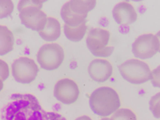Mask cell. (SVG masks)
I'll list each match as a JSON object with an SVG mask.
<instances>
[{
	"mask_svg": "<svg viewBox=\"0 0 160 120\" xmlns=\"http://www.w3.org/2000/svg\"><path fill=\"white\" fill-rule=\"evenodd\" d=\"M45 111L37 98L30 93H15L3 108V120H43Z\"/></svg>",
	"mask_w": 160,
	"mask_h": 120,
	"instance_id": "1",
	"label": "cell"
},
{
	"mask_svg": "<svg viewBox=\"0 0 160 120\" xmlns=\"http://www.w3.org/2000/svg\"><path fill=\"white\" fill-rule=\"evenodd\" d=\"M89 106L92 112L101 118L110 117L121 108V98L111 86H99L90 94Z\"/></svg>",
	"mask_w": 160,
	"mask_h": 120,
	"instance_id": "2",
	"label": "cell"
},
{
	"mask_svg": "<svg viewBox=\"0 0 160 120\" xmlns=\"http://www.w3.org/2000/svg\"><path fill=\"white\" fill-rule=\"evenodd\" d=\"M119 72L124 81L132 85H142L151 80L152 69L146 62L129 59L119 65Z\"/></svg>",
	"mask_w": 160,
	"mask_h": 120,
	"instance_id": "3",
	"label": "cell"
},
{
	"mask_svg": "<svg viewBox=\"0 0 160 120\" xmlns=\"http://www.w3.org/2000/svg\"><path fill=\"white\" fill-rule=\"evenodd\" d=\"M65 61V50L56 42H48L37 52V63L47 71L58 69Z\"/></svg>",
	"mask_w": 160,
	"mask_h": 120,
	"instance_id": "4",
	"label": "cell"
},
{
	"mask_svg": "<svg viewBox=\"0 0 160 120\" xmlns=\"http://www.w3.org/2000/svg\"><path fill=\"white\" fill-rule=\"evenodd\" d=\"M39 70V64L29 57L16 59L11 67V73L15 81L23 85H28L35 81Z\"/></svg>",
	"mask_w": 160,
	"mask_h": 120,
	"instance_id": "5",
	"label": "cell"
},
{
	"mask_svg": "<svg viewBox=\"0 0 160 120\" xmlns=\"http://www.w3.org/2000/svg\"><path fill=\"white\" fill-rule=\"evenodd\" d=\"M159 40L155 34L147 33L137 37L131 45L134 57L139 60H148L159 53Z\"/></svg>",
	"mask_w": 160,
	"mask_h": 120,
	"instance_id": "6",
	"label": "cell"
},
{
	"mask_svg": "<svg viewBox=\"0 0 160 120\" xmlns=\"http://www.w3.org/2000/svg\"><path fill=\"white\" fill-rule=\"evenodd\" d=\"M53 95L58 102L64 105H72L78 100L80 89L72 79L63 78L54 85Z\"/></svg>",
	"mask_w": 160,
	"mask_h": 120,
	"instance_id": "7",
	"label": "cell"
},
{
	"mask_svg": "<svg viewBox=\"0 0 160 120\" xmlns=\"http://www.w3.org/2000/svg\"><path fill=\"white\" fill-rule=\"evenodd\" d=\"M18 13L21 23L26 28L38 33L43 30L48 19V15L40 8H26Z\"/></svg>",
	"mask_w": 160,
	"mask_h": 120,
	"instance_id": "8",
	"label": "cell"
},
{
	"mask_svg": "<svg viewBox=\"0 0 160 120\" xmlns=\"http://www.w3.org/2000/svg\"><path fill=\"white\" fill-rule=\"evenodd\" d=\"M114 20L119 25L128 26L136 22L138 13L129 1H121L114 6L112 10Z\"/></svg>",
	"mask_w": 160,
	"mask_h": 120,
	"instance_id": "9",
	"label": "cell"
},
{
	"mask_svg": "<svg viewBox=\"0 0 160 120\" xmlns=\"http://www.w3.org/2000/svg\"><path fill=\"white\" fill-rule=\"evenodd\" d=\"M111 34L104 28H92L86 35V45L89 51L95 54L108 46Z\"/></svg>",
	"mask_w": 160,
	"mask_h": 120,
	"instance_id": "10",
	"label": "cell"
},
{
	"mask_svg": "<svg viewBox=\"0 0 160 120\" xmlns=\"http://www.w3.org/2000/svg\"><path fill=\"white\" fill-rule=\"evenodd\" d=\"M88 74L94 82L104 83L111 78L113 65L105 59H95L88 65Z\"/></svg>",
	"mask_w": 160,
	"mask_h": 120,
	"instance_id": "11",
	"label": "cell"
},
{
	"mask_svg": "<svg viewBox=\"0 0 160 120\" xmlns=\"http://www.w3.org/2000/svg\"><path fill=\"white\" fill-rule=\"evenodd\" d=\"M62 33V27L60 21L52 16H48V22L42 31L39 32V36L47 42H54L57 40Z\"/></svg>",
	"mask_w": 160,
	"mask_h": 120,
	"instance_id": "12",
	"label": "cell"
},
{
	"mask_svg": "<svg viewBox=\"0 0 160 120\" xmlns=\"http://www.w3.org/2000/svg\"><path fill=\"white\" fill-rule=\"evenodd\" d=\"M60 15H61V17L64 21L65 25H68V26L74 27V26H78V25L87 23L88 16L78 15V14L72 12L68 2L63 4L61 11H60Z\"/></svg>",
	"mask_w": 160,
	"mask_h": 120,
	"instance_id": "13",
	"label": "cell"
},
{
	"mask_svg": "<svg viewBox=\"0 0 160 120\" xmlns=\"http://www.w3.org/2000/svg\"><path fill=\"white\" fill-rule=\"evenodd\" d=\"M15 46L14 33L7 26L0 24V56L12 52Z\"/></svg>",
	"mask_w": 160,
	"mask_h": 120,
	"instance_id": "14",
	"label": "cell"
},
{
	"mask_svg": "<svg viewBox=\"0 0 160 120\" xmlns=\"http://www.w3.org/2000/svg\"><path fill=\"white\" fill-rule=\"evenodd\" d=\"M63 32L65 37L72 42H79L81 41L87 35L88 33V26L87 23L78 25V26H68L65 25L63 26Z\"/></svg>",
	"mask_w": 160,
	"mask_h": 120,
	"instance_id": "15",
	"label": "cell"
},
{
	"mask_svg": "<svg viewBox=\"0 0 160 120\" xmlns=\"http://www.w3.org/2000/svg\"><path fill=\"white\" fill-rule=\"evenodd\" d=\"M68 3L72 12L82 16H88L97 6L96 0H70Z\"/></svg>",
	"mask_w": 160,
	"mask_h": 120,
	"instance_id": "16",
	"label": "cell"
},
{
	"mask_svg": "<svg viewBox=\"0 0 160 120\" xmlns=\"http://www.w3.org/2000/svg\"><path fill=\"white\" fill-rule=\"evenodd\" d=\"M109 120H137V116L130 108H120L109 117Z\"/></svg>",
	"mask_w": 160,
	"mask_h": 120,
	"instance_id": "17",
	"label": "cell"
},
{
	"mask_svg": "<svg viewBox=\"0 0 160 120\" xmlns=\"http://www.w3.org/2000/svg\"><path fill=\"white\" fill-rule=\"evenodd\" d=\"M15 4L12 0H0V19L9 17L14 13Z\"/></svg>",
	"mask_w": 160,
	"mask_h": 120,
	"instance_id": "18",
	"label": "cell"
},
{
	"mask_svg": "<svg viewBox=\"0 0 160 120\" xmlns=\"http://www.w3.org/2000/svg\"><path fill=\"white\" fill-rule=\"evenodd\" d=\"M148 108L153 117L159 119L160 118V91L155 93L150 99L148 102Z\"/></svg>",
	"mask_w": 160,
	"mask_h": 120,
	"instance_id": "19",
	"label": "cell"
},
{
	"mask_svg": "<svg viewBox=\"0 0 160 120\" xmlns=\"http://www.w3.org/2000/svg\"><path fill=\"white\" fill-rule=\"evenodd\" d=\"M42 5L43 2L41 1V0H20L18 3V12H20V11L26 8H33V7L42 9Z\"/></svg>",
	"mask_w": 160,
	"mask_h": 120,
	"instance_id": "20",
	"label": "cell"
},
{
	"mask_svg": "<svg viewBox=\"0 0 160 120\" xmlns=\"http://www.w3.org/2000/svg\"><path fill=\"white\" fill-rule=\"evenodd\" d=\"M10 67L9 64L2 59H0V79L6 81L10 76Z\"/></svg>",
	"mask_w": 160,
	"mask_h": 120,
	"instance_id": "21",
	"label": "cell"
},
{
	"mask_svg": "<svg viewBox=\"0 0 160 120\" xmlns=\"http://www.w3.org/2000/svg\"><path fill=\"white\" fill-rule=\"evenodd\" d=\"M150 81L154 88L160 89V65H158V67L152 70Z\"/></svg>",
	"mask_w": 160,
	"mask_h": 120,
	"instance_id": "22",
	"label": "cell"
},
{
	"mask_svg": "<svg viewBox=\"0 0 160 120\" xmlns=\"http://www.w3.org/2000/svg\"><path fill=\"white\" fill-rule=\"evenodd\" d=\"M114 50H115L114 46H109V45H108V46H106L105 48L101 49L100 51H98V52L93 54V55H94L95 57H98V59H105V58L110 57V56L112 55L113 52H114Z\"/></svg>",
	"mask_w": 160,
	"mask_h": 120,
	"instance_id": "23",
	"label": "cell"
},
{
	"mask_svg": "<svg viewBox=\"0 0 160 120\" xmlns=\"http://www.w3.org/2000/svg\"><path fill=\"white\" fill-rule=\"evenodd\" d=\"M43 120H67L62 114L54 112H45L43 115Z\"/></svg>",
	"mask_w": 160,
	"mask_h": 120,
	"instance_id": "24",
	"label": "cell"
},
{
	"mask_svg": "<svg viewBox=\"0 0 160 120\" xmlns=\"http://www.w3.org/2000/svg\"><path fill=\"white\" fill-rule=\"evenodd\" d=\"M74 120H93L89 115H81V116H78L77 118H75Z\"/></svg>",
	"mask_w": 160,
	"mask_h": 120,
	"instance_id": "25",
	"label": "cell"
},
{
	"mask_svg": "<svg viewBox=\"0 0 160 120\" xmlns=\"http://www.w3.org/2000/svg\"><path fill=\"white\" fill-rule=\"evenodd\" d=\"M4 89V81H2L0 79V92H1Z\"/></svg>",
	"mask_w": 160,
	"mask_h": 120,
	"instance_id": "26",
	"label": "cell"
},
{
	"mask_svg": "<svg viewBox=\"0 0 160 120\" xmlns=\"http://www.w3.org/2000/svg\"><path fill=\"white\" fill-rule=\"evenodd\" d=\"M155 36L157 37V39H158V40H159V44H160V31H158V32L156 33ZM159 53H160V47H159Z\"/></svg>",
	"mask_w": 160,
	"mask_h": 120,
	"instance_id": "27",
	"label": "cell"
},
{
	"mask_svg": "<svg viewBox=\"0 0 160 120\" xmlns=\"http://www.w3.org/2000/svg\"><path fill=\"white\" fill-rule=\"evenodd\" d=\"M100 120H109V117H102Z\"/></svg>",
	"mask_w": 160,
	"mask_h": 120,
	"instance_id": "28",
	"label": "cell"
}]
</instances>
